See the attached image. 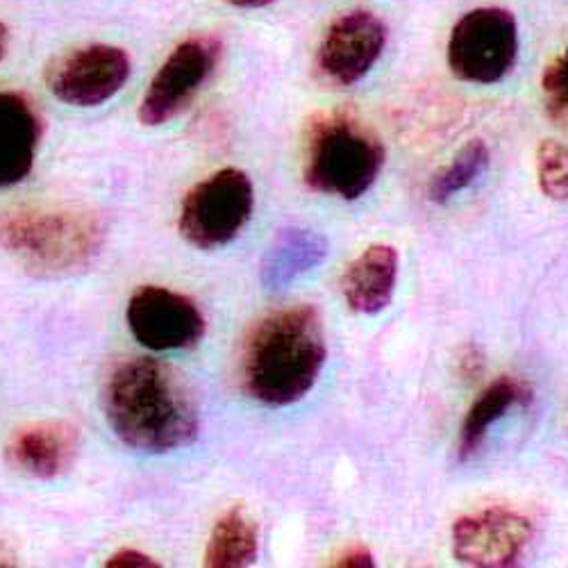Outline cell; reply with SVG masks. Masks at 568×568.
<instances>
[{
    "instance_id": "obj_5",
    "label": "cell",
    "mask_w": 568,
    "mask_h": 568,
    "mask_svg": "<svg viewBox=\"0 0 568 568\" xmlns=\"http://www.w3.org/2000/svg\"><path fill=\"white\" fill-rule=\"evenodd\" d=\"M253 207L255 189L251 178L240 169H221L186 194L180 212V232L192 246L214 251L230 244L244 230Z\"/></svg>"
},
{
    "instance_id": "obj_6",
    "label": "cell",
    "mask_w": 568,
    "mask_h": 568,
    "mask_svg": "<svg viewBox=\"0 0 568 568\" xmlns=\"http://www.w3.org/2000/svg\"><path fill=\"white\" fill-rule=\"evenodd\" d=\"M518 53V26L503 8H478L464 14L448 39L450 71L476 84L503 80Z\"/></svg>"
},
{
    "instance_id": "obj_4",
    "label": "cell",
    "mask_w": 568,
    "mask_h": 568,
    "mask_svg": "<svg viewBox=\"0 0 568 568\" xmlns=\"http://www.w3.org/2000/svg\"><path fill=\"white\" fill-rule=\"evenodd\" d=\"M385 166V146L353 112L335 110L312 119L305 182L318 194L355 201Z\"/></svg>"
},
{
    "instance_id": "obj_10",
    "label": "cell",
    "mask_w": 568,
    "mask_h": 568,
    "mask_svg": "<svg viewBox=\"0 0 568 568\" xmlns=\"http://www.w3.org/2000/svg\"><path fill=\"white\" fill-rule=\"evenodd\" d=\"M535 537L532 520L509 507H487L453 526L455 557L476 568L516 566Z\"/></svg>"
},
{
    "instance_id": "obj_18",
    "label": "cell",
    "mask_w": 568,
    "mask_h": 568,
    "mask_svg": "<svg viewBox=\"0 0 568 568\" xmlns=\"http://www.w3.org/2000/svg\"><path fill=\"white\" fill-rule=\"evenodd\" d=\"M489 149L483 139H476L470 141V144H466L457 158L446 166L442 169L430 186H428V196L433 203H448L450 199H455L459 192H464L466 186H470L473 182H476L489 166Z\"/></svg>"
},
{
    "instance_id": "obj_2",
    "label": "cell",
    "mask_w": 568,
    "mask_h": 568,
    "mask_svg": "<svg viewBox=\"0 0 568 568\" xmlns=\"http://www.w3.org/2000/svg\"><path fill=\"white\" fill-rule=\"evenodd\" d=\"M327 348L321 314L287 307L253 325L242 353V381L251 398L284 407L305 398L325 366Z\"/></svg>"
},
{
    "instance_id": "obj_13",
    "label": "cell",
    "mask_w": 568,
    "mask_h": 568,
    "mask_svg": "<svg viewBox=\"0 0 568 568\" xmlns=\"http://www.w3.org/2000/svg\"><path fill=\"white\" fill-rule=\"evenodd\" d=\"M41 141V116L17 91H0V189L28 178Z\"/></svg>"
},
{
    "instance_id": "obj_20",
    "label": "cell",
    "mask_w": 568,
    "mask_h": 568,
    "mask_svg": "<svg viewBox=\"0 0 568 568\" xmlns=\"http://www.w3.org/2000/svg\"><path fill=\"white\" fill-rule=\"evenodd\" d=\"M541 87L546 93L548 116L564 130H568V49L561 58L546 67Z\"/></svg>"
},
{
    "instance_id": "obj_9",
    "label": "cell",
    "mask_w": 568,
    "mask_h": 568,
    "mask_svg": "<svg viewBox=\"0 0 568 568\" xmlns=\"http://www.w3.org/2000/svg\"><path fill=\"white\" fill-rule=\"evenodd\" d=\"M134 339L151 351H186L205 337V316L199 305L166 287H141L125 310Z\"/></svg>"
},
{
    "instance_id": "obj_15",
    "label": "cell",
    "mask_w": 568,
    "mask_h": 568,
    "mask_svg": "<svg viewBox=\"0 0 568 568\" xmlns=\"http://www.w3.org/2000/svg\"><path fill=\"white\" fill-rule=\"evenodd\" d=\"M329 253L325 236L310 227H284L277 232L262 262V282L268 290H282L314 271Z\"/></svg>"
},
{
    "instance_id": "obj_21",
    "label": "cell",
    "mask_w": 568,
    "mask_h": 568,
    "mask_svg": "<svg viewBox=\"0 0 568 568\" xmlns=\"http://www.w3.org/2000/svg\"><path fill=\"white\" fill-rule=\"evenodd\" d=\"M108 568H125V566H139V568H146V566H160L153 557L139 552L134 548H125V550H119L114 552L108 564Z\"/></svg>"
},
{
    "instance_id": "obj_22",
    "label": "cell",
    "mask_w": 568,
    "mask_h": 568,
    "mask_svg": "<svg viewBox=\"0 0 568 568\" xmlns=\"http://www.w3.org/2000/svg\"><path fill=\"white\" fill-rule=\"evenodd\" d=\"M333 566H346V568H351V566H355V568H364V566H373V555H371V550L366 548V546H362V544H353V546H348L335 561H333Z\"/></svg>"
},
{
    "instance_id": "obj_17",
    "label": "cell",
    "mask_w": 568,
    "mask_h": 568,
    "mask_svg": "<svg viewBox=\"0 0 568 568\" xmlns=\"http://www.w3.org/2000/svg\"><path fill=\"white\" fill-rule=\"evenodd\" d=\"M260 530L255 518L244 507L227 509L212 530L205 550L210 568H242L257 559Z\"/></svg>"
},
{
    "instance_id": "obj_3",
    "label": "cell",
    "mask_w": 568,
    "mask_h": 568,
    "mask_svg": "<svg viewBox=\"0 0 568 568\" xmlns=\"http://www.w3.org/2000/svg\"><path fill=\"white\" fill-rule=\"evenodd\" d=\"M105 244L103 221L73 207H19L0 214V248L37 277L84 271Z\"/></svg>"
},
{
    "instance_id": "obj_16",
    "label": "cell",
    "mask_w": 568,
    "mask_h": 568,
    "mask_svg": "<svg viewBox=\"0 0 568 568\" xmlns=\"http://www.w3.org/2000/svg\"><path fill=\"white\" fill-rule=\"evenodd\" d=\"M535 398L532 387L520 381L516 375H503L496 383H491L478 400L470 405L464 425H462V435H459V457L470 459L480 450L485 444L489 430L494 425L514 407H528Z\"/></svg>"
},
{
    "instance_id": "obj_24",
    "label": "cell",
    "mask_w": 568,
    "mask_h": 568,
    "mask_svg": "<svg viewBox=\"0 0 568 568\" xmlns=\"http://www.w3.org/2000/svg\"><path fill=\"white\" fill-rule=\"evenodd\" d=\"M8 49H10V30L3 21H0V62H3V58L8 55Z\"/></svg>"
},
{
    "instance_id": "obj_1",
    "label": "cell",
    "mask_w": 568,
    "mask_h": 568,
    "mask_svg": "<svg viewBox=\"0 0 568 568\" xmlns=\"http://www.w3.org/2000/svg\"><path fill=\"white\" fill-rule=\"evenodd\" d=\"M103 412L114 435L141 453H171L201 433V412L184 375L153 357L116 362L103 383Z\"/></svg>"
},
{
    "instance_id": "obj_11",
    "label": "cell",
    "mask_w": 568,
    "mask_h": 568,
    "mask_svg": "<svg viewBox=\"0 0 568 568\" xmlns=\"http://www.w3.org/2000/svg\"><path fill=\"white\" fill-rule=\"evenodd\" d=\"M387 43V26L371 12L355 10L327 28L316 55L325 80L339 87L359 82L381 60Z\"/></svg>"
},
{
    "instance_id": "obj_23",
    "label": "cell",
    "mask_w": 568,
    "mask_h": 568,
    "mask_svg": "<svg viewBox=\"0 0 568 568\" xmlns=\"http://www.w3.org/2000/svg\"><path fill=\"white\" fill-rule=\"evenodd\" d=\"M225 3H230L234 8H244V10H257V8L273 6L275 0H225Z\"/></svg>"
},
{
    "instance_id": "obj_19",
    "label": "cell",
    "mask_w": 568,
    "mask_h": 568,
    "mask_svg": "<svg viewBox=\"0 0 568 568\" xmlns=\"http://www.w3.org/2000/svg\"><path fill=\"white\" fill-rule=\"evenodd\" d=\"M537 180L550 201H568V146L555 139L541 141L537 149Z\"/></svg>"
},
{
    "instance_id": "obj_12",
    "label": "cell",
    "mask_w": 568,
    "mask_h": 568,
    "mask_svg": "<svg viewBox=\"0 0 568 568\" xmlns=\"http://www.w3.org/2000/svg\"><path fill=\"white\" fill-rule=\"evenodd\" d=\"M82 439L73 423L43 420L12 435L6 457L10 466L34 480H58L75 466Z\"/></svg>"
},
{
    "instance_id": "obj_7",
    "label": "cell",
    "mask_w": 568,
    "mask_h": 568,
    "mask_svg": "<svg viewBox=\"0 0 568 568\" xmlns=\"http://www.w3.org/2000/svg\"><path fill=\"white\" fill-rule=\"evenodd\" d=\"M221 60V41L214 37H192L182 41L155 73L139 119L144 125H164L184 112L196 93L216 71Z\"/></svg>"
},
{
    "instance_id": "obj_14",
    "label": "cell",
    "mask_w": 568,
    "mask_h": 568,
    "mask_svg": "<svg viewBox=\"0 0 568 568\" xmlns=\"http://www.w3.org/2000/svg\"><path fill=\"white\" fill-rule=\"evenodd\" d=\"M398 282V251L373 244L355 257L342 275V294L357 314H377L389 307Z\"/></svg>"
},
{
    "instance_id": "obj_8",
    "label": "cell",
    "mask_w": 568,
    "mask_h": 568,
    "mask_svg": "<svg viewBox=\"0 0 568 568\" xmlns=\"http://www.w3.org/2000/svg\"><path fill=\"white\" fill-rule=\"evenodd\" d=\"M130 71V58L119 45L89 43L60 55L45 71V82L62 103L97 108L116 97Z\"/></svg>"
}]
</instances>
